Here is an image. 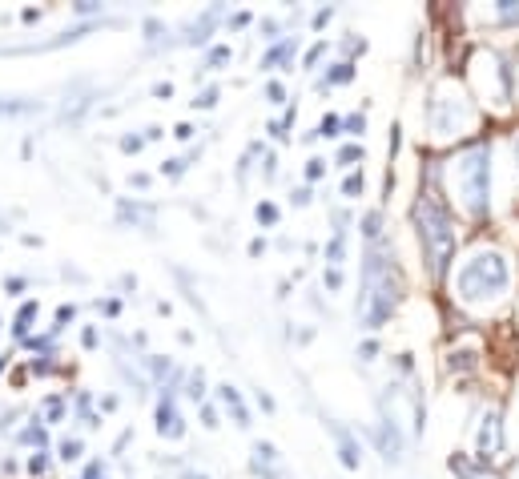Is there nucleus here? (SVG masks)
<instances>
[{
	"mask_svg": "<svg viewBox=\"0 0 519 479\" xmlns=\"http://www.w3.org/2000/svg\"><path fill=\"white\" fill-rule=\"evenodd\" d=\"M218 97H222V89H218V85H206V89H202L190 105H194V109H214V105H218Z\"/></svg>",
	"mask_w": 519,
	"mask_h": 479,
	"instance_id": "412c9836",
	"label": "nucleus"
},
{
	"mask_svg": "<svg viewBox=\"0 0 519 479\" xmlns=\"http://www.w3.org/2000/svg\"><path fill=\"white\" fill-rule=\"evenodd\" d=\"M326 174V162H322V157H310V162H306V182H318Z\"/></svg>",
	"mask_w": 519,
	"mask_h": 479,
	"instance_id": "f704fd0d",
	"label": "nucleus"
},
{
	"mask_svg": "<svg viewBox=\"0 0 519 479\" xmlns=\"http://www.w3.org/2000/svg\"><path fill=\"white\" fill-rule=\"evenodd\" d=\"M153 97H157V101H169V97H173V85H169V81H157V85H153Z\"/></svg>",
	"mask_w": 519,
	"mask_h": 479,
	"instance_id": "a18cd8bd",
	"label": "nucleus"
},
{
	"mask_svg": "<svg viewBox=\"0 0 519 479\" xmlns=\"http://www.w3.org/2000/svg\"><path fill=\"white\" fill-rule=\"evenodd\" d=\"M77 479H109V463H105V459H93V463H85V471H81Z\"/></svg>",
	"mask_w": 519,
	"mask_h": 479,
	"instance_id": "c85d7f7f",
	"label": "nucleus"
},
{
	"mask_svg": "<svg viewBox=\"0 0 519 479\" xmlns=\"http://www.w3.org/2000/svg\"><path fill=\"white\" fill-rule=\"evenodd\" d=\"M37 314H41V302H37V298H29V302L17 310V323H13V335H17V339H29V331H33V323H37Z\"/></svg>",
	"mask_w": 519,
	"mask_h": 479,
	"instance_id": "4468645a",
	"label": "nucleus"
},
{
	"mask_svg": "<svg viewBox=\"0 0 519 479\" xmlns=\"http://www.w3.org/2000/svg\"><path fill=\"white\" fill-rule=\"evenodd\" d=\"M507 282H511V274H507V262H503L499 250H479V254H471V258L459 266V274H455L459 302H467V306H487V302H495V298L507 290Z\"/></svg>",
	"mask_w": 519,
	"mask_h": 479,
	"instance_id": "20e7f679",
	"label": "nucleus"
},
{
	"mask_svg": "<svg viewBox=\"0 0 519 479\" xmlns=\"http://www.w3.org/2000/svg\"><path fill=\"white\" fill-rule=\"evenodd\" d=\"M342 254H346V230H334V238H330V246H326V266H342Z\"/></svg>",
	"mask_w": 519,
	"mask_h": 479,
	"instance_id": "f3484780",
	"label": "nucleus"
},
{
	"mask_svg": "<svg viewBox=\"0 0 519 479\" xmlns=\"http://www.w3.org/2000/svg\"><path fill=\"white\" fill-rule=\"evenodd\" d=\"M290 198H294V206H306V202H310V190H306V186H298Z\"/></svg>",
	"mask_w": 519,
	"mask_h": 479,
	"instance_id": "5fc2aeb1",
	"label": "nucleus"
},
{
	"mask_svg": "<svg viewBox=\"0 0 519 479\" xmlns=\"http://www.w3.org/2000/svg\"><path fill=\"white\" fill-rule=\"evenodd\" d=\"M254 218H258V226H278V206L274 202H258Z\"/></svg>",
	"mask_w": 519,
	"mask_h": 479,
	"instance_id": "4be33fe9",
	"label": "nucleus"
},
{
	"mask_svg": "<svg viewBox=\"0 0 519 479\" xmlns=\"http://www.w3.org/2000/svg\"><path fill=\"white\" fill-rule=\"evenodd\" d=\"M129 186H137V190H145V186H149V174H129Z\"/></svg>",
	"mask_w": 519,
	"mask_h": 479,
	"instance_id": "bf43d9fd",
	"label": "nucleus"
},
{
	"mask_svg": "<svg viewBox=\"0 0 519 479\" xmlns=\"http://www.w3.org/2000/svg\"><path fill=\"white\" fill-rule=\"evenodd\" d=\"M17 443H37V447H45V443H49V431L41 427V419H33V423L17 435Z\"/></svg>",
	"mask_w": 519,
	"mask_h": 479,
	"instance_id": "a211bd4d",
	"label": "nucleus"
},
{
	"mask_svg": "<svg viewBox=\"0 0 519 479\" xmlns=\"http://www.w3.org/2000/svg\"><path fill=\"white\" fill-rule=\"evenodd\" d=\"M117 222H133V226L153 230V206H141V202L121 198V202H117Z\"/></svg>",
	"mask_w": 519,
	"mask_h": 479,
	"instance_id": "9b49d317",
	"label": "nucleus"
},
{
	"mask_svg": "<svg viewBox=\"0 0 519 479\" xmlns=\"http://www.w3.org/2000/svg\"><path fill=\"white\" fill-rule=\"evenodd\" d=\"M25 286H29V282H25V278H17V274H13V278H5V290H9V294H21Z\"/></svg>",
	"mask_w": 519,
	"mask_h": 479,
	"instance_id": "09e8293b",
	"label": "nucleus"
},
{
	"mask_svg": "<svg viewBox=\"0 0 519 479\" xmlns=\"http://www.w3.org/2000/svg\"><path fill=\"white\" fill-rule=\"evenodd\" d=\"M9 363H13V355H0V375L9 371Z\"/></svg>",
	"mask_w": 519,
	"mask_h": 479,
	"instance_id": "69168bd1",
	"label": "nucleus"
},
{
	"mask_svg": "<svg viewBox=\"0 0 519 479\" xmlns=\"http://www.w3.org/2000/svg\"><path fill=\"white\" fill-rule=\"evenodd\" d=\"M25 467H29V475H49V451H45V447H37V451L29 455V463H25Z\"/></svg>",
	"mask_w": 519,
	"mask_h": 479,
	"instance_id": "b1692460",
	"label": "nucleus"
},
{
	"mask_svg": "<svg viewBox=\"0 0 519 479\" xmlns=\"http://www.w3.org/2000/svg\"><path fill=\"white\" fill-rule=\"evenodd\" d=\"M499 21H503V25H519V5L503 0V5H499Z\"/></svg>",
	"mask_w": 519,
	"mask_h": 479,
	"instance_id": "2f4dec72",
	"label": "nucleus"
},
{
	"mask_svg": "<svg viewBox=\"0 0 519 479\" xmlns=\"http://www.w3.org/2000/svg\"><path fill=\"white\" fill-rule=\"evenodd\" d=\"M322 282H326V290H342V270H334V266H326V274H322Z\"/></svg>",
	"mask_w": 519,
	"mask_h": 479,
	"instance_id": "a19ab883",
	"label": "nucleus"
},
{
	"mask_svg": "<svg viewBox=\"0 0 519 479\" xmlns=\"http://www.w3.org/2000/svg\"><path fill=\"white\" fill-rule=\"evenodd\" d=\"M230 57H234V49H230V45H214V49L206 53V69H222Z\"/></svg>",
	"mask_w": 519,
	"mask_h": 479,
	"instance_id": "aec40b11",
	"label": "nucleus"
},
{
	"mask_svg": "<svg viewBox=\"0 0 519 479\" xmlns=\"http://www.w3.org/2000/svg\"><path fill=\"white\" fill-rule=\"evenodd\" d=\"M81 347H85V351H97V347H101L97 327H85V331H81Z\"/></svg>",
	"mask_w": 519,
	"mask_h": 479,
	"instance_id": "58836bf2",
	"label": "nucleus"
},
{
	"mask_svg": "<svg viewBox=\"0 0 519 479\" xmlns=\"http://www.w3.org/2000/svg\"><path fill=\"white\" fill-rule=\"evenodd\" d=\"M194 133H198V129H194V125H186V121H182L178 129H173V137H178V141H190Z\"/></svg>",
	"mask_w": 519,
	"mask_h": 479,
	"instance_id": "3c124183",
	"label": "nucleus"
},
{
	"mask_svg": "<svg viewBox=\"0 0 519 479\" xmlns=\"http://www.w3.org/2000/svg\"><path fill=\"white\" fill-rule=\"evenodd\" d=\"M97 310H105V314L113 318V314H121V302H117V298H105V302H97Z\"/></svg>",
	"mask_w": 519,
	"mask_h": 479,
	"instance_id": "8fccbe9b",
	"label": "nucleus"
},
{
	"mask_svg": "<svg viewBox=\"0 0 519 479\" xmlns=\"http://www.w3.org/2000/svg\"><path fill=\"white\" fill-rule=\"evenodd\" d=\"M427 121H431V133L451 137V133H459L463 121H467V101L451 97V89H435L431 101H427Z\"/></svg>",
	"mask_w": 519,
	"mask_h": 479,
	"instance_id": "39448f33",
	"label": "nucleus"
},
{
	"mask_svg": "<svg viewBox=\"0 0 519 479\" xmlns=\"http://www.w3.org/2000/svg\"><path fill=\"white\" fill-rule=\"evenodd\" d=\"M186 395H190L194 403H206V371H202V367L190 375V391H186Z\"/></svg>",
	"mask_w": 519,
	"mask_h": 479,
	"instance_id": "5701e85b",
	"label": "nucleus"
},
{
	"mask_svg": "<svg viewBox=\"0 0 519 479\" xmlns=\"http://www.w3.org/2000/svg\"><path fill=\"white\" fill-rule=\"evenodd\" d=\"M342 129H346V133H363V129H367V117H363V113H351V117L342 121Z\"/></svg>",
	"mask_w": 519,
	"mask_h": 479,
	"instance_id": "c9c22d12",
	"label": "nucleus"
},
{
	"mask_svg": "<svg viewBox=\"0 0 519 479\" xmlns=\"http://www.w3.org/2000/svg\"><path fill=\"white\" fill-rule=\"evenodd\" d=\"M182 479H210V475H206V471H194V467H186V471H182Z\"/></svg>",
	"mask_w": 519,
	"mask_h": 479,
	"instance_id": "0e129e2a",
	"label": "nucleus"
},
{
	"mask_svg": "<svg viewBox=\"0 0 519 479\" xmlns=\"http://www.w3.org/2000/svg\"><path fill=\"white\" fill-rule=\"evenodd\" d=\"M218 403H222V407L234 415V423H238L242 431L250 427V411H246V403H242V391H238L234 383H218Z\"/></svg>",
	"mask_w": 519,
	"mask_h": 479,
	"instance_id": "9d476101",
	"label": "nucleus"
},
{
	"mask_svg": "<svg viewBox=\"0 0 519 479\" xmlns=\"http://www.w3.org/2000/svg\"><path fill=\"white\" fill-rule=\"evenodd\" d=\"M202 423L214 431L218 427V407H210V403H202Z\"/></svg>",
	"mask_w": 519,
	"mask_h": 479,
	"instance_id": "79ce46f5",
	"label": "nucleus"
},
{
	"mask_svg": "<svg viewBox=\"0 0 519 479\" xmlns=\"http://www.w3.org/2000/svg\"><path fill=\"white\" fill-rule=\"evenodd\" d=\"M363 234H367L371 242H375V238L383 234V214H379V210H371V214L363 218Z\"/></svg>",
	"mask_w": 519,
	"mask_h": 479,
	"instance_id": "cd10ccee",
	"label": "nucleus"
},
{
	"mask_svg": "<svg viewBox=\"0 0 519 479\" xmlns=\"http://www.w3.org/2000/svg\"><path fill=\"white\" fill-rule=\"evenodd\" d=\"M515 170H519V137H515Z\"/></svg>",
	"mask_w": 519,
	"mask_h": 479,
	"instance_id": "338daca9",
	"label": "nucleus"
},
{
	"mask_svg": "<svg viewBox=\"0 0 519 479\" xmlns=\"http://www.w3.org/2000/svg\"><path fill=\"white\" fill-rule=\"evenodd\" d=\"M41 407H45V423H61V419H65V411H69L61 395H49V399H45Z\"/></svg>",
	"mask_w": 519,
	"mask_h": 479,
	"instance_id": "6ab92c4d",
	"label": "nucleus"
},
{
	"mask_svg": "<svg viewBox=\"0 0 519 479\" xmlns=\"http://www.w3.org/2000/svg\"><path fill=\"white\" fill-rule=\"evenodd\" d=\"M294 53H298V41H294V37H282V41H274V45L262 53V69H278V65H286Z\"/></svg>",
	"mask_w": 519,
	"mask_h": 479,
	"instance_id": "f8f14e48",
	"label": "nucleus"
},
{
	"mask_svg": "<svg viewBox=\"0 0 519 479\" xmlns=\"http://www.w3.org/2000/svg\"><path fill=\"white\" fill-rule=\"evenodd\" d=\"M226 25H230V29H246V25H250V13H234Z\"/></svg>",
	"mask_w": 519,
	"mask_h": 479,
	"instance_id": "603ef678",
	"label": "nucleus"
},
{
	"mask_svg": "<svg viewBox=\"0 0 519 479\" xmlns=\"http://www.w3.org/2000/svg\"><path fill=\"white\" fill-rule=\"evenodd\" d=\"M338 129H342V117H334V113H330V117H322V121H318L314 137H338Z\"/></svg>",
	"mask_w": 519,
	"mask_h": 479,
	"instance_id": "bb28decb",
	"label": "nucleus"
},
{
	"mask_svg": "<svg viewBox=\"0 0 519 479\" xmlns=\"http://www.w3.org/2000/svg\"><path fill=\"white\" fill-rule=\"evenodd\" d=\"M330 17H334V9H318V13H314V29H322Z\"/></svg>",
	"mask_w": 519,
	"mask_h": 479,
	"instance_id": "864d4df0",
	"label": "nucleus"
},
{
	"mask_svg": "<svg viewBox=\"0 0 519 479\" xmlns=\"http://www.w3.org/2000/svg\"><path fill=\"white\" fill-rule=\"evenodd\" d=\"M451 186L459 206L471 218H487L491 210V149L487 141H471L455 162H451Z\"/></svg>",
	"mask_w": 519,
	"mask_h": 479,
	"instance_id": "f03ea898",
	"label": "nucleus"
},
{
	"mask_svg": "<svg viewBox=\"0 0 519 479\" xmlns=\"http://www.w3.org/2000/svg\"><path fill=\"white\" fill-rule=\"evenodd\" d=\"M262 174H266V182H274V178H278V157H274V153H266V166H262Z\"/></svg>",
	"mask_w": 519,
	"mask_h": 479,
	"instance_id": "37998d69",
	"label": "nucleus"
},
{
	"mask_svg": "<svg viewBox=\"0 0 519 479\" xmlns=\"http://www.w3.org/2000/svg\"><path fill=\"white\" fill-rule=\"evenodd\" d=\"M346 53H367V41H346Z\"/></svg>",
	"mask_w": 519,
	"mask_h": 479,
	"instance_id": "e2e57ef3",
	"label": "nucleus"
},
{
	"mask_svg": "<svg viewBox=\"0 0 519 479\" xmlns=\"http://www.w3.org/2000/svg\"><path fill=\"white\" fill-rule=\"evenodd\" d=\"M21 21H25V25H37V21H41V9H25Z\"/></svg>",
	"mask_w": 519,
	"mask_h": 479,
	"instance_id": "4d7b16f0",
	"label": "nucleus"
},
{
	"mask_svg": "<svg viewBox=\"0 0 519 479\" xmlns=\"http://www.w3.org/2000/svg\"><path fill=\"white\" fill-rule=\"evenodd\" d=\"M117 403H121L117 395H105V399H101V411H117Z\"/></svg>",
	"mask_w": 519,
	"mask_h": 479,
	"instance_id": "680f3d73",
	"label": "nucleus"
},
{
	"mask_svg": "<svg viewBox=\"0 0 519 479\" xmlns=\"http://www.w3.org/2000/svg\"><path fill=\"white\" fill-rule=\"evenodd\" d=\"M0 230H9V222H5V218H0Z\"/></svg>",
	"mask_w": 519,
	"mask_h": 479,
	"instance_id": "774afa93",
	"label": "nucleus"
},
{
	"mask_svg": "<svg viewBox=\"0 0 519 479\" xmlns=\"http://www.w3.org/2000/svg\"><path fill=\"white\" fill-rule=\"evenodd\" d=\"M161 137H165V129H161V125H149V129H145V141H161Z\"/></svg>",
	"mask_w": 519,
	"mask_h": 479,
	"instance_id": "13d9d810",
	"label": "nucleus"
},
{
	"mask_svg": "<svg viewBox=\"0 0 519 479\" xmlns=\"http://www.w3.org/2000/svg\"><path fill=\"white\" fill-rule=\"evenodd\" d=\"M145 367L153 371V379H165V375H169V359H157V355H149V359H145Z\"/></svg>",
	"mask_w": 519,
	"mask_h": 479,
	"instance_id": "72a5a7b5",
	"label": "nucleus"
},
{
	"mask_svg": "<svg viewBox=\"0 0 519 479\" xmlns=\"http://www.w3.org/2000/svg\"><path fill=\"white\" fill-rule=\"evenodd\" d=\"M363 157H367L363 145H342L338 149V166H355V162H363Z\"/></svg>",
	"mask_w": 519,
	"mask_h": 479,
	"instance_id": "393cba45",
	"label": "nucleus"
},
{
	"mask_svg": "<svg viewBox=\"0 0 519 479\" xmlns=\"http://www.w3.org/2000/svg\"><path fill=\"white\" fill-rule=\"evenodd\" d=\"M153 419H157V435H161V439H182V435H186V419H182L178 403H173V387L161 391Z\"/></svg>",
	"mask_w": 519,
	"mask_h": 479,
	"instance_id": "0eeeda50",
	"label": "nucleus"
},
{
	"mask_svg": "<svg viewBox=\"0 0 519 479\" xmlns=\"http://www.w3.org/2000/svg\"><path fill=\"white\" fill-rule=\"evenodd\" d=\"M475 367V351H459L451 355V371H471Z\"/></svg>",
	"mask_w": 519,
	"mask_h": 479,
	"instance_id": "7c9ffc66",
	"label": "nucleus"
},
{
	"mask_svg": "<svg viewBox=\"0 0 519 479\" xmlns=\"http://www.w3.org/2000/svg\"><path fill=\"white\" fill-rule=\"evenodd\" d=\"M415 226H419V246H423V258H427L431 278H443L447 266H451V258H455L459 238H455V218H451L447 202H443L435 190L419 194Z\"/></svg>",
	"mask_w": 519,
	"mask_h": 479,
	"instance_id": "f257e3e1",
	"label": "nucleus"
},
{
	"mask_svg": "<svg viewBox=\"0 0 519 479\" xmlns=\"http://www.w3.org/2000/svg\"><path fill=\"white\" fill-rule=\"evenodd\" d=\"M451 471H455L459 479H499L491 467H483V463H471L467 455H451Z\"/></svg>",
	"mask_w": 519,
	"mask_h": 479,
	"instance_id": "ddd939ff",
	"label": "nucleus"
},
{
	"mask_svg": "<svg viewBox=\"0 0 519 479\" xmlns=\"http://www.w3.org/2000/svg\"><path fill=\"white\" fill-rule=\"evenodd\" d=\"M363 174H346V182H342V198H359L363 194Z\"/></svg>",
	"mask_w": 519,
	"mask_h": 479,
	"instance_id": "c756f323",
	"label": "nucleus"
},
{
	"mask_svg": "<svg viewBox=\"0 0 519 479\" xmlns=\"http://www.w3.org/2000/svg\"><path fill=\"white\" fill-rule=\"evenodd\" d=\"M330 427V435L338 439V459H342V467H351V471H359V463H363V451H359V443H355V435L346 431V427H338V423H326Z\"/></svg>",
	"mask_w": 519,
	"mask_h": 479,
	"instance_id": "6e6552de",
	"label": "nucleus"
},
{
	"mask_svg": "<svg viewBox=\"0 0 519 479\" xmlns=\"http://www.w3.org/2000/svg\"><path fill=\"white\" fill-rule=\"evenodd\" d=\"M101 5H97V0H81V5H77V17H93Z\"/></svg>",
	"mask_w": 519,
	"mask_h": 479,
	"instance_id": "de8ad7c7",
	"label": "nucleus"
},
{
	"mask_svg": "<svg viewBox=\"0 0 519 479\" xmlns=\"http://www.w3.org/2000/svg\"><path fill=\"white\" fill-rule=\"evenodd\" d=\"M355 77V65L351 61H338L322 81H318V89H330V85H346V81H351Z\"/></svg>",
	"mask_w": 519,
	"mask_h": 479,
	"instance_id": "2eb2a0df",
	"label": "nucleus"
},
{
	"mask_svg": "<svg viewBox=\"0 0 519 479\" xmlns=\"http://www.w3.org/2000/svg\"><path fill=\"white\" fill-rule=\"evenodd\" d=\"M246 250H250V258H262V254H266V242H262V238H254Z\"/></svg>",
	"mask_w": 519,
	"mask_h": 479,
	"instance_id": "6e6d98bb",
	"label": "nucleus"
},
{
	"mask_svg": "<svg viewBox=\"0 0 519 479\" xmlns=\"http://www.w3.org/2000/svg\"><path fill=\"white\" fill-rule=\"evenodd\" d=\"M73 314H77V306H57V327H53L57 335H61V327H65V323H73Z\"/></svg>",
	"mask_w": 519,
	"mask_h": 479,
	"instance_id": "ea45409f",
	"label": "nucleus"
},
{
	"mask_svg": "<svg viewBox=\"0 0 519 479\" xmlns=\"http://www.w3.org/2000/svg\"><path fill=\"white\" fill-rule=\"evenodd\" d=\"M258 33H262L266 41H282V37H278V21H274V17H266V21H258Z\"/></svg>",
	"mask_w": 519,
	"mask_h": 479,
	"instance_id": "e433bc0d",
	"label": "nucleus"
},
{
	"mask_svg": "<svg viewBox=\"0 0 519 479\" xmlns=\"http://www.w3.org/2000/svg\"><path fill=\"white\" fill-rule=\"evenodd\" d=\"M117 145H121V153H141V149H145V137H133V133H125Z\"/></svg>",
	"mask_w": 519,
	"mask_h": 479,
	"instance_id": "473e14b6",
	"label": "nucleus"
},
{
	"mask_svg": "<svg viewBox=\"0 0 519 479\" xmlns=\"http://www.w3.org/2000/svg\"><path fill=\"white\" fill-rule=\"evenodd\" d=\"M57 451H61V459H65V463H77V459H81V451H85V443H81V439H61V447H57Z\"/></svg>",
	"mask_w": 519,
	"mask_h": 479,
	"instance_id": "a878e982",
	"label": "nucleus"
},
{
	"mask_svg": "<svg viewBox=\"0 0 519 479\" xmlns=\"http://www.w3.org/2000/svg\"><path fill=\"white\" fill-rule=\"evenodd\" d=\"M266 97H270V105H282V101H286L282 81H266Z\"/></svg>",
	"mask_w": 519,
	"mask_h": 479,
	"instance_id": "4c0bfd02",
	"label": "nucleus"
},
{
	"mask_svg": "<svg viewBox=\"0 0 519 479\" xmlns=\"http://www.w3.org/2000/svg\"><path fill=\"white\" fill-rule=\"evenodd\" d=\"M194 157H198V149H190L186 157H169V162H161V178H182Z\"/></svg>",
	"mask_w": 519,
	"mask_h": 479,
	"instance_id": "dca6fc26",
	"label": "nucleus"
},
{
	"mask_svg": "<svg viewBox=\"0 0 519 479\" xmlns=\"http://www.w3.org/2000/svg\"><path fill=\"white\" fill-rule=\"evenodd\" d=\"M399 294H403V286H399L395 266L387 262L383 250H371L367 254V270H363V298H359V314H363V323L371 331H379L387 318L395 314Z\"/></svg>",
	"mask_w": 519,
	"mask_h": 479,
	"instance_id": "7ed1b4c3",
	"label": "nucleus"
},
{
	"mask_svg": "<svg viewBox=\"0 0 519 479\" xmlns=\"http://www.w3.org/2000/svg\"><path fill=\"white\" fill-rule=\"evenodd\" d=\"M322 53H326V41H318V45H314V49H310V53H306V69H314V65H318V57H322Z\"/></svg>",
	"mask_w": 519,
	"mask_h": 479,
	"instance_id": "c03bdc74",
	"label": "nucleus"
},
{
	"mask_svg": "<svg viewBox=\"0 0 519 479\" xmlns=\"http://www.w3.org/2000/svg\"><path fill=\"white\" fill-rule=\"evenodd\" d=\"M499 451H503V427H499V411L491 407V411H483L479 431H475V463L487 467Z\"/></svg>",
	"mask_w": 519,
	"mask_h": 479,
	"instance_id": "423d86ee",
	"label": "nucleus"
},
{
	"mask_svg": "<svg viewBox=\"0 0 519 479\" xmlns=\"http://www.w3.org/2000/svg\"><path fill=\"white\" fill-rule=\"evenodd\" d=\"M359 355H363V359H375V355H379V343H363Z\"/></svg>",
	"mask_w": 519,
	"mask_h": 479,
	"instance_id": "052dcab7",
	"label": "nucleus"
},
{
	"mask_svg": "<svg viewBox=\"0 0 519 479\" xmlns=\"http://www.w3.org/2000/svg\"><path fill=\"white\" fill-rule=\"evenodd\" d=\"M254 403H258L262 411H274V399H270V395H266L262 387H254Z\"/></svg>",
	"mask_w": 519,
	"mask_h": 479,
	"instance_id": "49530a36",
	"label": "nucleus"
},
{
	"mask_svg": "<svg viewBox=\"0 0 519 479\" xmlns=\"http://www.w3.org/2000/svg\"><path fill=\"white\" fill-rule=\"evenodd\" d=\"M379 451H383V459H403V435H399L395 415L379 419Z\"/></svg>",
	"mask_w": 519,
	"mask_h": 479,
	"instance_id": "1a4fd4ad",
	"label": "nucleus"
}]
</instances>
